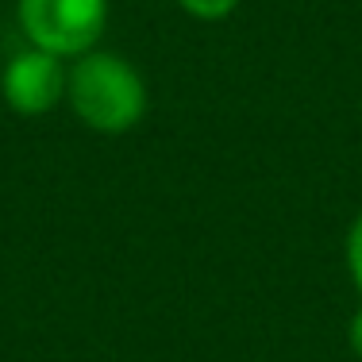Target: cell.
<instances>
[{"label": "cell", "mask_w": 362, "mask_h": 362, "mask_svg": "<svg viewBox=\"0 0 362 362\" xmlns=\"http://www.w3.org/2000/svg\"><path fill=\"white\" fill-rule=\"evenodd\" d=\"M239 0H181L185 12H193L197 20H223L228 12H235Z\"/></svg>", "instance_id": "4"}, {"label": "cell", "mask_w": 362, "mask_h": 362, "mask_svg": "<svg viewBox=\"0 0 362 362\" xmlns=\"http://www.w3.org/2000/svg\"><path fill=\"white\" fill-rule=\"evenodd\" d=\"M108 20V0H20V28L39 50L89 54Z\"/></svg>", "instance_id": "2"}, {"label": "cell", "mask_w": 362, "mask_h": 362, "mask_svg": "<svg viewBox=\"0 0 362 362\" xmlns=\"http://www.w3.org/2000/svg\"><path fill=\"white\" fill-rule=\"evenodd\" d=\"M347 266H351L355 286L362 289V216L355 220V228H351V235H347Z\"/></svg>", "instance_id": "5"}, {"label": "cell", "mask_w": 362, "mask_h": 362, "mask_svg": "<svg viewBox=\"0 0 362 362\" xmlns=\"http://www.w3.org/2000/svg\"><path fill=\"white\" fill-rule=\"evenodd\" d=\"M351 351L362 358V308L355 313V320H351Z\"/></svg>", "instance_id": "6"}, {"label": "cell", "mask_w": 362, "mask_h": 362, "mask_svg": "<svg viewBox=\"0 0 362 362\" xmlns=\"http://www.w3.org/2000/svg\"><path fill=\"white\" fill-rule=\"evenodd\" d=\"M74 112L97 132H127L146 112L143 77L116 54H85L70 74Z\"/></svg>", "instance_id": "1"}, {"label": "cell", "mask_w": 362, "mask_h": 362, "mask_svg": "<svg viewBox=\"0 0 362 362\" xmlns=\"http://www.w3.org/2000/svg\"><path fill=\"white\" fill-rule=\"evenodd\" d=\"M4 100L20 116H42L58 105V97L66 93V70L58 62V54L50 50H23L4 66Z\"/></svg>", "instance_id": "3"}]
</instances>
